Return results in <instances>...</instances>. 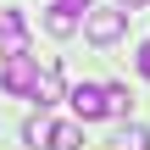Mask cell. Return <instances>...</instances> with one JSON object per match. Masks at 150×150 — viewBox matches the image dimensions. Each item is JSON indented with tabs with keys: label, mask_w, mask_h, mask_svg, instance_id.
<instances>
[{
	"label": "cell",
	"mask_w": 150,
	"mask_h": 150,
	"mask_svg": "<svg viewBox=\"0 0 150 150\" xmlns=\"http://www.w3.org/2000/svg\"><path fill=\"white\" fill-rule=\"evenodd\" d=\"M78 145H83V128H78V122H56L45 150H78Z\"/></svg>",
	"instance_id": "8"
},
{
	"label": "cell",
	"mask_w": 150,
	"mask_h": 150,
	"mask_svg": "<svg viewBox=\"0 0 150 150\" xmlns=\"http://www.w3.org/2000/svg\"><path fill=\"white\" fill-rule=\"evenodd\" d=\"M67 100H72L78 122H100V117H111V111H106V83H78Z\"/></svg>",
	"instance_id": "3"
},
{
	"label": "cell",
	"mask_w": 150,
	"mask_h": 150,
	"mask_svg": "<svg viewBox=\"0 0 150 150\" xmlns=\"http://www.w3.org/2000/svg\"><path fill=\"white\" fill-rule=\"evenodd\" d=\"M139 78H150V39L139 45Z\"/></svg>",
	"instance_id": "11"
},
{
	"label": "cell",
	"mask_w": 150,
	"mask_h": 150,
	"mask_svg": "<svg viewBox=\"0 0 150 150\" xmlns=\"http://www.w3.org/2000/svg\"><path fill=\"white\" fill-rule=\"evenodd\" d=\"M33 100H39V111H45V106H56V100H61V67H56V61H50V67H45V78H39V89H33Z\"/></svg>",
	"instance_id": "6"
},
{
	"label": "cell",
	"mask_w": 150,
	"mask_h": 150,
	"mask_svg": "<svg viewBox=\"0 0 150 150\" xmlns=\"http://www.w3.org/2000/svg\"><path fill=\"white\" fill-rule=\"evenodd\" d=\"M45 28H50L56 39H72V33H78V11H72L67 0H56V6L45 11Z\"/></svg>",
	"instance_id": "5"
},
{
	"label": "cell",
	"mask_w": 150,
	"mask_h": 150,
	"mask_svg": "<svg viewBox=\"0 0 150 150\" xmlns=\"http://www.w3.org/2000/svg\"><path fill=\"white\" fill-rule=\"evenodd\" d=\"M0 56H28V22H22V11H0Z\"/></svg>",
	"instance_id": "4"
},
{
	"label": "cell",
	"mask_w": 150,
	"mask_h": 150,
	"mask_svg": "<svg viewBox=\"0 0 150 150\" xmlns=\"http://www.w3.org/2000/svg\"><path fill=\"white\" fill-rule=\"evenodd\" d=\"M128 106H134V95H128L122 83H106V111H111V117H128Z\"/></svg>",
	"instance_id": "9"
},
{
	"label": "cell",
	"mask_w": 150,
	"mask_h": 150,
	"mask_svg": "<svg viewBox=\"0 0 150 150\" xmlns=\"http://www.w3.org/2000/svg\"><path fill=\"white\" fill-rule=\"evenodd\" d=\"M50 128H56V122H45V117H28V122H22V139L39 150V145H50Z\"/></svg>",
	"instance_id": "10"
},
{
	"label": "cell",
	"mask_w": 150,
	"mask_h": 150,
	"mask_svg": "<svg viewBox=\"0 0 150 150\" xmlns=\"http://www.w3.org/2000/svg\"><path fill=\"white\" fill-rule=\"evenodd\" d=\"M139 6H145V0H122V11H139Z\"/></svg>",
	"instance_id": "13"
},
{
	"label": "cell",
	"mask_w": 150,
	"mask_h": 150,
	"mask_svg": "<svg viewBox=\"0 0 150 150\" xmlns=\"http://www.w3.org/2000/svg\"><path fill=\"white\" fill-rule=\"evenodd\" d=\"M111 150H150V134L139 122H122V128L111 134Z\"/></svg>",
	"instance_id": "7"
},
{
	"label": "cell",
	"mask_w": 150,
	"mask_h": 150,
	"mask_svg": "<svg viewBox=\"0 0 150 150\" xmlns=\"http://www.w3.org/2000/svg\"><path fill=\"white\" fill-rule=\"evenodd\" d=\"M83 33H89V45H117L128 33V11H111V6L83 11Z\"/></svg>",
	"instance_id": "2"
},
{
	"label": "cell",
	"mask_w": 150,
	"mask_h": 150,
	"mask_svg": "<svg viewBox=\"0 0 150 150\" xmlns=\"http://www.w3.org/2000/svg\"><path fill=\"white\" fill-rule=\"evenodd\" d=\"M67 6H72V11H89V6H95V0H67Z\"/></svg>",
	"instance_id": "12"
},
{
	"label": "cell",
	"mask_w": 150,
	"mask_h": 150,
	"mask_svg": "<svg viewBox=\"0 0 150 150\" xmlns=\"http://www.w3.org/2000/svg\"><path fill=\"white\" fill-rule=\"evenodd\" d=\"M39 61L33 56H6V67H0V89L6 95H17V100H33V89H39Z\"/></svg>",
	"instance_id": "1"
}]
</instances>
